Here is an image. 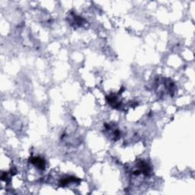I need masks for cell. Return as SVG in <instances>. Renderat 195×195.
I'll list each match as a JSON object with an SVG mask.
<instances>
[{
	"mask_svg": "<svg viewBox=\"0 0 195 195\" xmlns=\"http://www.w3.org/2000/svg\"><path fill=\"white\" fill-rule=\"evenodd\" d=\"M32 162L35 164L37 168H39L41 169H44V165H45V162L43 161V158H35L33 159Z\"/></svg>",
	"mask_w": 195,
	"mask_h": 195,
	"instance_id": "cell-1",
	"label": "cell"
}]
</instances>
